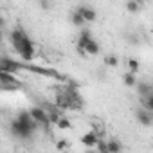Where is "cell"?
I'll return each instance as SVG.
<instances>
[{
    "label": "cell",
    "mask_w": 153,
    "mask_h": 153,
    "mask_svg": "<svg viewBox=\"0 0 153 153\" xmlns=\"http://www.w3.org/2000/svg\"><path fill=\"white\" fill-rule=\"evenodd\" d=\"M105 65L106 67H117L119 65V58L115 54H106L105 56Z\"/></svg>",
    "instance_id": "cell-13"
},
{
    "label": "cell",
    "mask_w": 153,
    "mask_h": 153,
    "mask_svg": "<svg viewBox=\"0 0 153 153\" xmlns=\"http://www.w3.org/2000/svg\"><path fill=\"white\" fill-rule=\"evenodd\" d=\"M90 40H92V33H90V31H81V34H79V38H78V43H76V47H83V49H85V45H87Z\"/></svg>",
    "instance_id": "cell-11"
},
{
    "label": "cell",
    "mask_w": 153,
    "mask_h": 153,
    "mask_svg": "<svg viewBox=\"0 0 153 153\" xmlns=\"http://www.w3.org/2000/svg\"><path fill=\"white\" fill-rule=\"evenodd\" d=\"M56 148H58V149H61V151H65V149H68L70 146H68V142H67V140H58V142H56Z\"/></svg>",
    "instance_id": "cell-21"
},
{
    "label": "cell",
    "mask_w": 153,
    "mask_h": 153,
    "mask_svg": "<svg viewBox=\"0 0 153 153\" xmlns=\"http://www.w3.org/2000/svg\"><path fill=\"white\" fill-rule=\"evenodd\" d=\"M126 67H128V70L130 72H139V68H140V63H139V59H135V58H130L128 61H126Z\"/></svg>",
    "instance_id": "cell-12"
},
{
    "label": "cell",
    "mask_w": 153,
    "mask_h": 153,
    "mask_svg": "<svg viewBox=\"0 0 153 153\" xmlns=\"http://www.w3.org/2000/svg\"><path fill=\"white\" fill-rule=\"evenodd\" d=\"M123 83L124 87H137V78H135V72H124L123 74Z\"/></svg>",
    "instance_id": "cell-9"
},
{
    "label": "cell",
    "mask_w": 153,
    "mask_h": 153,
    "mask_svg": "<svg viewBox=\"0 0 153 153\" xmlns=\"http://www.w3.org/2000/svg\"><path fill=\"white\" fill-rule=\"evenodd\" d=\"M126 9L130 13H137L140 9V2H139V0H128V2H126Z\"/></svg>",
    "instance_id": "cell-15"
},
{
    "label": "cell",
    "mask_w": 153,
    "mask_h": 153,
    "mask_svg": "<svg viewBox=\"0 0 153 153\" xmlns=\"http://www.w3.org/2000/svg\"><path fill=\"white\" fill-rule=\"evenodd\" d=\"M70 20H72V24H74V25H78V27H81L83 24H87V20H85V16L81 15V11H79V9H76V11L70 15Z\"/></svg>",
    "instance_id": "cell-10"
},
{
    "label": "cell",
    "mask_w": 153,
    "mask_h": 153,
    "mask_svg": "<svg viewBox=\"0 0 153 153\" xmlns=\"http://www.w3.org/2000/svg\"><path fill=\"white\" fill-rule=\"evenodd\" d=\"M137 88H139V94L146 97V96L151 94V88H153V87H149V85H146V83H140V85L137 83Z\"/></svg>",
    "instance_id": "cell-17"
},
{
    "label": "cell",
    "mask_w": 153,
    "mask_h": 153,
    "mask_svg": "<svg viewBox=\"0 0 153 153\" xmlns=\"http://www.w3.org/2000/svg\"><path fill=\"white\" fill-rule=\"evenodd\" d=\"M29 112H31L33 119H34L36 123H40V126H45V128H49V126L52 124V121H51V115H49V112H47L43 106H31V108H29Z\"/></svg>",
    "instance_id": "cell-3"
},
{
    "label": "cell",
    "mask_w": 153,
    "mask_h": 153,
    "mask_svg": "<svg viewBox=\"0 0 153 153\" xmlns=\"http://www.w3.org/2000/svg\"><path fill=\"white\" fill-rule=\"evenodd\" d=\"M99 139H101V137H99L94 130H90V131H87V133H83V135L79 137V140H81V144H83L85 148H96V144H97Z\"/></svg>",
    "instance_id": "cell-5"
},
{
    "label": "cell",
    "mask_w": 153,
    "mask_h": 153,
    "mask_svg": "<svg viewBox=\"0 0 153 153\" xmlns=\"http://www.w3.org/2000/svg\"><path fill=\"white\" fill-rule=\"evenodd\" d=\"M42 7L43 9H49V2H47V0H42Z\"/></svg>",
    "instance_id": "cell-22"
},
{
    "label": "cell",
    "mask_w": 153,
    "mask_h": 153,
    "mask_svg": "<svg viewBox=\"0 0 153 153\" xmlns=\"http://www.w3.org/2000/svg\"><path fill=\"white\" fill-rule=\"evenodd\" d=\"M119 151H123V146H121L115 139L108 140V153H119Z\"/></svg>",
    "instance_id": "cell-14"
},
{
    "label": "cell",
    "mask_w": 153,
    "mask_h": 153,
    "mask_svg": "<svg viewBox=\"0 0 153 153\" xmlns=\"http://www.w3.org/2000/svg\"><path fill=\"white\" fill-rule=\"evenodd\" d=\"M15 74V72H13ZM11 72H7V70H2V88L4 90H7V88H13V90H16L18 87H20V83H18V79L15 78Z\"/></svg>",
    "instance_id": "cell-4"
},
{
    "label": "cell",
    "mask_w": 153,
    "mask_h": 153,
    "mask_svg": "<svg viewBox=\"0 0 153 153\" xmlns=\"http://www.w3.org/2000/svg\"><path fill=\"white\" fill-rule=\"evenodd\" d=\"M34 131H36V130H33L29 124L22 123L18 117L13 119V123H11V133H13L15 137H20V139H31Z\"/></svg>",
    "instance_id": "cell-2"
},
{
    "label": "cell",
    "mask_w": 153,
    "mask_h": 153,
    "mask_svg": "<svg viewBox=\"0 0 153 153\" xmlns=\"http://www.w3.org/2000/svg\"><path fill=\"white\" fill-rule=\"evenodd\" d=\"M54 126H58V130H68V128H70V121H68L67 117H63V115H61Z\"/></svg>",
    "instance_id": "cell-16"
},
{
    "label": "cell",
    "mask_w": 153,
    "mask_h": 153,
    "mask_svg": "<svg viewBox=\"0 0 153 153\" xmlns=\"http://www.w3.org/2000/svg\"><path fill=\"white\" fill-rule=\"evenodd\" d=\"M78 9L81 11V15L85 16V20H87V22H94V20L97 18V13H96V9H92V7H88V6H79Z\"/></svg>",
    "instance_id": "cell-7"
},
{
    "label": "cell",
    "mask_w": 153,
    "mask_h": 153,
    "mask_svg": "<svg viewBox=\"0 0 153 153\" xmlns=\"http://www.w3.org/2000/svg\"><path fill=\"white\" fill-rule=\"evenodd\" d=\"M96 149L97 151H101V153H108V140H105L103 137L97 140V144H96Z\"/></svg>",
    "instance_id": "cell-18"
},
{
    "label": "cell",
    "mask_w": 153,
    "mask_h": 153,
    "mask_svg": "<svg viewBox=\"0 0 153 153\" xmlns=\"http://www.w3.org/2000/svg\"><path fill=\"white\" fill-rule=\"evenodd\" d=\"M92 126H94V131H96L99 137H105V126H103L101 123H94Z\"/></svg>",
    "instance_id": "cell-20"
},
{
    "label": "cell",
    "mask_w": 153,
    "mask_h": 153,
    "mask_svg": "<svg viewBox=\"0 0 153 153\" xmlns=\"http://www.w3.org/2000/svg\"><path fill=\"white\" fill-rule=\"evenodd\" d=\"M85 51H87V54H88V56H97V54L101 52V45L92 38V40L85 45Z\"/></svg>",
    "instance_id": "cell-8"
},
{
    "label": "cell",
    "mask_w": 153,
    "mask_h": 153,
    "mask_svg": "<svg viewBox=\"0 0 153 153\" xmlns=\"http://www.w3.org/2000/svg\"><path fill=\"white\" fill-rule=\"evenodd\" d=\"M135 119L139 121V124H142V126H151V123H153V117H151V114H149V110L146 108H137L135 110Z\"/></svg>",
    "instance_id": "cell-6"
},
{
    "label": "cell",
    "mask_w": 153,
    "mask_h": 153,
    "mask_svg": "<svg viewBox=\"0 0 153 153\" xmlns=\"http://www.w3.org/2000/svg\"><path fill=\"white\" fill-rule=\"evenodd\" d=\"M9 40H11V45L13 49L16 51V54L24 59V61H31L34 56H36V45L34 42L25 34V31L22 27H15L9 34Z\"/></svg>",
    "instance_id": "cell-1"
},
{
    "label": "cell",
    "mask_w": 153,
    "mask_h": 153,
    "mask_svg": "<svg viewBox=\"0 0 153 153\" xmlns=\"http://www.w3.org/2000/svg\"><path fill=\"white\" fill-rule=\"evenodd\" d=\"M142 103H144V108H148L149 112H153V94L146 96V97L142 99Z\"/></svg>",
    "instance_id": "cell-19"
}]
</instances>
